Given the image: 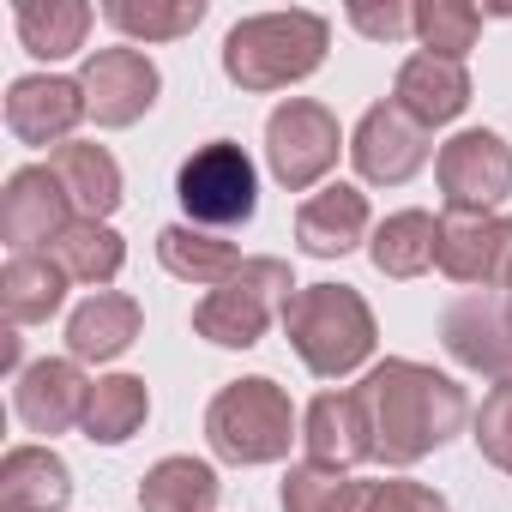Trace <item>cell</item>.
I'll use <instances>...</instances> for the list:
<instances>
[{
	"label": "cell",
	"mask_w": 512,
	"mask_h": 512,
	"mask_svg": "<svg viewBox=\"0 0 512 512\" xmlns=\"http://www.w3.org/2000/svg\"><path fill=\"white\" fill-rule=\"evenodd\" d=\"M356 398L368 410L374 458L392 464V470H404V464L428 458L434 446H446L470 416V398H464L458 380L434 374L428 362H404V356H386L380 368H368Z\"/></svg>",
	"instance_id": "6da1fadb"
},
{
	"label": "cell",
	"mask_w": 512,
	"mask_h": 512,
	"mask_svg": "<svg viewBox=\"0 0 512 512\" xmlns=\"http://www.w3.org/2000/svg\"><path fill=\"white\" fill-rule=\"evenodd\" d=\"M326 43H332V31L320 13H260V19H241L223 37V73L241 91H284V85L320 73Z\"/></svg>",
	"instance_id": "7a4b0ae2"
},
{
	"label": "cell",
	"mask_w": 512,
	"mask_h": 512,
	"mask_svg": "<svg viewBox=\"0 0 512 512\" xmlns=\"http://www.w3.org/2000/svg\"><path fill=\"white\" fill-rule=\"evenodd\" d=\"M284 332H290L296 356L308 362V374H320V380H344L374 356V308L350 284L296 290L284 308Z\"/></svg>",
	"instance_id": "3957f363"
},
{
	"label": "cell",
	"mask_w": 512,
	"mask_h": 512,
	"mask_svg": "<svg viewBox=\"0 0 512 512\" xmlns=\"http://www.w3.org/2000/svg\"><path fill=\"white\" fill-rule=\"evenodd\" d=\"M205 440L223 464H278L296 440V404L278 380H229L205 410Z\"/></svg>",
	"instance_id": "277c9868"
},
{
	"label": "cell",
	"mask_w": 512,
	"mask_h": 512,
	"mask_svg": "<svg viewBox=\"0 0 512 512\" xmlns=\"http://www.w3.org/2000/svg\"><path fill=\"white\" fill-rule=\"evenodd\" d=\"M290 296H296V278H290L284 260H266V253L260 260H241V272L229 284L199 296L193 332L217 350H253L266 338V326L290 308Z\"/></svg>",
	"instance_id": "5b68a950"
},
{
	"label": "cell",
	"mask_w": 512,
	"mask_h": 512,
	"mask_svg": "<svg viewBox=\"0 0 512 512\" xmlns=\"http://www.w3.org/2000/svg\"><path fill=\"white\" fill-rule=\"evenodd\" d=\"M175 199L199 229H235V223L253 217V205H260V175H253V163H247V151L235 139H211L181 163Z\"/></svg>",
	"instance_id": "8992f818"
},
{
	"label": "cell",
	"mask_w": 512,
	"mask_h": 512,
	"mask_svg": "<svg viewBox=\"0 0 512 512\" xmlns=\"http://www.w3.org/2000/svg\"><path fill=\"white\" fill-rule=\"evenodd\" d=\"M338 145H344V133H338V121H332L326 103L290 97L266 121V163H272L278 187H290V193L320 187L332 175V163H338Z\"/></svg>",
	"instance_id": "52a82bcc"
},
{
	"label": "cell",
	"mask_w": 512,
	"mask_h": 512,
	"mask_svg": "<svg viewBox=\"0 0 512 512\" xmlns=\"http://www.w3.org/2000/svg\"><path fill=\"white\" fill-rule=\"evenodd\" d=\"M434 169H440L446 217H494V205L512 193V145L488 127L446 139Z\"/></svg>",
	"instance_id": "ba28073f"
},
{
	"label": "cell",
	"mask_w": 512,
	"mask_h": 512,
	"mask_svg": "<svg viewBox=\"0 0 512 512\" xmlns=\"http://www.w3.org/2000/svg\"><path fill=\"white\" fill-rule=\"evenodd\" d=\"M79 91H85V115L97 127H133L157 103L163 79H157L151 55H139V49H97L79 73Z\"/></svg>",
	"instance_id": "9c48e42d"
},
{
	"label": "cell",
	"mask_w": 512,
	"mask_h": 512,
	"mask_svg": "<svg viewBox=\"0 0 512 512\" xmlns=\"http://www.w3.org/2000/svg\"><path fill=\"white\" fill-rule=\"evenodd\" d=\"M73 199L55 181V169H19L0 193V235L13 253H49L67 229H73Z\"/></svg>",
	"instance_id": "30bf717a"
},
{
	"label": "cell",
	"mask_w": 512,
	"mask_h": 512,
	"mask_svg": "<svg viewBox=\"0 0 512 512\" xmlns=\"http://www.w3.org/2000/svg\"><path fill=\"white\" fill-rule=\"evenodd\" d=\"M440 344L470 374L512 380V296H464L440 314Z\"/></svg>",
	"instance_id": "8fae6325"
},
{
	"label": "cell",
	"mask_w": 512,
	"mask_h": 512,
	"mask_svg": "<svg viewBox=\"0 0 512 512\" xmlns=\"http://www.w3.org/2000/svg\"><path fill=\"white\" fill-rule=\"evenodd\" d=\"M350 157H356V175H362V181H374V187H404V181L428 163V127H416L398 103H374V109L356 121Z\"/></svg>",
	"instance_id": "7c38bea8"
},
{
	"label": "cell",
	"mask_w": 512,
	"mask_h": 512,
	"mask_svg": "<svg viewBox=\"0 0 512 512\" xmlns=\"http://www.w3.org/2000/svg\"><path fill=\"white\" fill-rule=\"evenodd\" d=\"M85 404H91V380L79 374L73 356L31 362L13 386V410L31 434H67L73 422H85Z\"/></svg>",
	"instance_id": "4fadbf2b"
},
{
	"label": "cell",
	"mask_w": 512,
	"mask_h": 512,
	"mask_svg": "<svg viewBox=\"0 0 512 512\" xmlns=\"http://www.w3.org/2000/svg\"><path fill=\"white\" fill-rule=\"evenodd\" d=\"M85 121V91L79 79H19L7 91V127L25 145H67L73 127Z\"/></svg>",
	"instance_id": "5bb4252c"
},
{
	"label": "cell",
	"mask_w": 512,
	"mask_h": 512,
	"mask_svg": "<svg viewBox=\"0 0 512 512\" xmlns=\"http://www.w3.org/2000/svg\"><path fill=\"white\" fill-rule=\"evenodd\" d=\"M512 253V217H440V272L458 284H500Z\"/></svg>",
	"instance_id": "9a60e30c"
},
{
	"label": "cell",
	"mask_w": 512,
	"mask_h": 512,
	"mask_svg": "<svg viewBox=\"0 0 512 512\" xmlns=\"http://www.w3.org/2000/svg\"><path fill=\"white\" fill-rule=\"evenodd\" d=\"M302 440H308V464H326V470H350V464L374 458L368 410L356 392H320L302 416Z\"/></svg>",
	"instance_id": "2e32d148"
},
{
	"label": "cell",
	"mask_w": 512,
	"mask_h": 512,
	"mask_svg": "<svg viewBox=\"0 0 512 512\" xmlns=\"http://www.w3.org/2000/svg\"><path fill=\"white\" fill-rule=\"evenodd\" d=\"M392 103L416 121V127H446L464 115L470 103V73L458 61H440V55H410L398 67V85H392Z\"/></svg>",
	"instance_id": "e0dca14e"
},
{
	"label": "cell",
	"mask_w": 512,
	"mask_h": 512,
	"mask_svg": "<svg viewBox=\"0 0 512 512\" xmlns=\"http://www.w3.org/2000/svg\"><path fill=\"white\" fill-rule=\"evenodd\" d=\"M73 470L49 446H13L0 458V512H67Z\"/></svg>",
	"instance_id": "ac0fdd59"
},
{
	"label": "cell",
	"mask_w": 512,
	"mask_h": 512,
	"mask_svg": "<svg viewBox=\"0 0 512 512\" xmlns=\"http://www.w3.org/2000/svg\"><path fill=\"white\" fill-rule=\"evenodd\" d=\"M296 241H302V253H314V260H338V253H350L356 241H368V193H356L344 181L320 187L296 211Z\"/></svg>",
	"instance_id": "d6986e66"
},
{
	"label": "cell",
	"mask_w": 512,
	"mask_h": 512,
	"mask_svg": "<svg viewBox=\"0 0 512 512\" xmlns=\"http://www.w3.org/2000/svg\"><path fill=\"white\" fill-rule=\"evenodd\" d=\"M139 302L133 296H121V290H97L91 302H79L73 308V320H67V350H73V362H115L133 338H139Z\"/></svg>",
	"instance_id": "ffe728a7"
},
{
	"label": "cell",
	"mask_w": 512,
	"mask_h": 512,
	"mask_svg": "<svg viewBox=\"0 0 512 512\" xmlns=\"http://www.w3.org/2000/svg\"><path fill=\"white\" fill-rule=\"evenodd\" d=\"M157 260H163L169 278L199 284V290H217V284H229L241 272L235 241H223L217 229H199V223H169L157 235Z\"/></svg>",
	"instance_id": "44dd1931"
},
{
	"label": "cell",
	"mask_w": 512,
	"mask_h": 512,
	"mask_svg": "<svg viewBox=\"0 0 512 512\" xmlns=\"http://www.w3.org/2000/svg\"><path fill=\"white\" fill-rule=\"evenodd\" d=\"M49 169H55V181L67 187L73 211H79V217H91V223H103V217L121 205V163H115L103 145L67 139L61 151H49Z\"/></svg>",
	"instance_id": "7402d4cb"
},
{
	"label": "cell",
	"mask_w": 512,
	"mask_h": 512,
	"mask_svg": "<svg viewBox=\"0 0 512 512\" xmlns=\"http://www.w3.org/2000/svg\"><path fill=\"white\" fill-rule=\"evenodd\" d=\"M67 266L55 260V253H13L7 272H0V308H7L13 326H37L61 308L67 296Z\"/></svg>",
	"instance_id": "603a6c76"
},
{
	"label": "cell",
	"mask_w": 512,
	"mask_h": 512,
	"mask_svg": "<svg viewBox=\"0 0 512 512\" xmlns=\"http://www.w3.org/2000/svg\"><path fill=\"white\" fill-rule=\"evenodd\" d=\"M368 260L386 278H422L440 260V223L428 211H392L368 241Z\"/></svg>",
	"instance_id": "cb8c5ba5"
},
{
	"label": "cell",
	"mask_w": 512,
	"mask_h": 512,
	"mask_svg": "<svg viewBox=\"0 0 512 512\" xmlns=\"http://www.w3.org/2000/svg\"><path fill=\"white\" fill-rule=\"evenodd\" d=\"M13 25H19V43L37 61H67L73 49H85L91 7H85V0H19Z\"/></svg>",
	"instance_id": "d4e9b609"
},
{
	"label": "cell",
	"mask_w": 512,
	"mask_h": 512,
	"mask_svg": "<svg viewBox=\"0 0 512 512\" xmlns=\"http://www.w3.org/2000/svg\"><path fill=\"white\" fill-rule=\"evenodd\" d=\"M145 416H151V392H145V380L139 374H109V380H97L91 386V404H85V440H97V446H127L139 428H145Z\"/></svg>",
	"instance_id": "484cf974"
},
{
	"label": "cell",
	"mask_w": 512,
	"mask_h": 512,
	"mask_svg": "<svg viewBox=\"0 0 512 512\" xmlns=\"http://www.w3.org/2000/svg\"><path fill=\"white\" fill-rule=\"evenodd\" d=\"M217 470L199 458H163L139 482V512H211L217 506Z\"/></svg>",
	"instance_id": "4316f807"
},
{
	"label": "cell",
	"mask_w": 512,
	"mask_h": 512,
	"mask_svg": "<svg viewBox=\"0 0 512 512\" xmlns=\"http://www.w3.org/2000/svg\"><path fill=\"white\" fill-rule=\"evenodd\" d=\"M49 253H55V260L67 266V278H79V284H97V290H103V284H109V278L127 266V241H121L109 223H91V217H79V223H73V229H67V235L49 247Z\"/></svg>",
	"instance_id": "83f0119b"
},
{
	"label": "cell",
	"mask_w": 512,
	"mask_h": 512,
	"mask_svg": "<svg viewBox=\"0 0 512 512\" xmlns=\"http://www.w3.org/2000/svg\"><path fill=\"white\" fill-rule=\"evenodd\" d=\"M103 19L127 37H145V43H169V37H187L199 19H205V0H109Z\"/></svg>",
	"instance_id": "f1b7e54d"
},
{
	"label": "cell",
	"mask_w": 512,
	"mask_h": 512,
	"mask_svg": "<svg viewBox=\"0 0 512 512\" xmlns=\"http://www.w3.org/2000/svg\"><path fill=\"white\" fill-rule=\"evenodd\" d=\"M416 37H422V55H440V61L464 67V55L482 37V13L464 7V0H422L416 7Z\"/></svg>",
	"instance_id": "f546056e"
},
{
	"label": "cell",
	"mask_w": 512,
	"mask_h": 512,
	"mask_svg": "<svg viewBox=\"0 0 512 512\" xmlns=\"http://www.w3.org/2000/svg\"><path fill=\"white\" fill-rule=\"evenodd\" d=\"M356 494H362V482H350V470L296 464L284 476V512H350Z\"/></svg>",
	"instance_id": "4dcf8cb0"
},
{
	"label": "cell",
	"mask_w": 512,
	"mask_h": 512,
	"mask_svg": "<svg viewBox=\"0 0 512 512\" xmlns=\"http://www.w3.org/2000/svg\"><path fill=\"white\" fill-rule=\"evenodd\" d=\"M476 452L500 470H512V380H500L476 410Z\"/></svg>",
	"instance_id": "1f68e13d"
},
{
	"label": "cell",
	"mask_w": 512,
	"mask_h": 512,
	"mask_svg": "<svg viewBox=\"0 0 512 512\" xmlns=\"http://www.w3.org/2000/svg\"><path fill=\"white\" fill-rule=\"evenodd\" d=\"M350 512H452V506L434 488H422V482L386 476V482H362V494H356Z\"/></svg>",
	"instance_id": "d6a6232c"
},
{
	"label": "cell",
	"mask_w": 512,
	"mask_h": 512,
	"mask_svg": "<svg viewBox=\"0 0 512 512\" xmlns=\"http://www.w3.org/2000/svg\"><path fill=\"white\" fill-rule=\"evenodd\" d=\"M350 25H356L362 37H374V43H398V37L416 31V13L398 7V0H386V7H368V0H356V7H350Z\"/></svg>",
	"instance_id": "836d02e7"
},
{
	"label": "cell",
	"mask_w": 512,
	"mask_h": 512,
	"mask_svg": "<svg viewBox=\"0 0 512 512\" xmlns=\"http://www.w3.org/2000/svg\"><path fill=\"white\" fill-rule=\"evenodd\" d=\"M500 290H512V253H506V272H500Z\"/></svg>",
	"instance_id": "e575fe53"
}]
</instances>
